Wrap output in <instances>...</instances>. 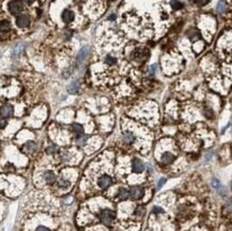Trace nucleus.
<instances>
[{
	"label": "nucleus",
	"instance_id": "1",
	"mask_svg": "<svg viewBox=\"0 0 232 231\" xmlns=\"http://www.w3.org/2000/svg\"><path fill=\"white\" fill-rule=\"evenodd\" d=\"M114 218H116V215L110 210H105V211L101 213V220L105 225H110L114 220Z\"/></svg>",
	"mask_w": 232,
	"mask_h": 231
},
{
	"label": "nucleus",
	"instance_id": "2",
	"mask_svg": "<svg viewBox=\"0 0 232 231\" xmlns=\"http://www.w3.org/2000/svg\"><path fill=\"white\" fill-rule=\"evenodd\" d=\"M143 196H145V189L142 187H140V186H134V187H132L131 191H129V197H132L135 200L141 199Z\"/></svg>",
	"mask_w": 232,
	"mask_h": 231
},
{
	"label": "nucleus",
	"instance_id": "3",
	"mask_svg": "<svg viewBox=\"0 0 232 231\" xmlns=\"http://www.w3.org/2000/svg\"><path fill=\"white\" fill-rule=\"evenodd\" d=\"M9 10H10V12H11L13 15L19 14V13L22 12V10H23L22 2L18 1V0H13V1L10 2V4H9Z\"/></svg>",
	"mask_w": 232,
	"mask_h": 231
},
{
	"label": "nucleus",
	"instance_id": "4",
	"mask_svg": "<svg viewBox=\"0 0 232 231\" xmlns=\"http://www.w3.org/2000/svg\"><path fill=\"white\" fill-rule=\"evenodd\" d=\"M89 51H90L89 46H83V47L80 49L79 53H78V55H77V66H80V64L86 60L87 56L89 55Z\"/></svg>",
	"mask_w": 232,
	"mask_h": 231
},
{
	"label": "nucleus",
	"instance_id": "5",
	"mask_svg": "<svg viewBox=\"0 0 232 231\" xmlns=\"http://www.w3.org/2000/svg\"><path fill=\"white\" fill-rule=\"evenodd\" d=\"M0 116L2 118H10V117L13 116V106L10 105V104H6L1 107L0 109Z\"/></svg>",
	"mask_w": 232,
	"mask_h": 231
},
{
	"label": "nucleus",
	"instance_id": "6",
	"mask_svg": "<svg viewBox=\"0 0 232 231\" xmlns=\"http://www.w3.org/2000/svg\"><path fill=\"white\" fill-rule=\"evenodd\" d=\"M98 186L102 188H107L109 186L111 185V183H113V179L110 178L109 176L105 175L103 176H101L100 179H98Z\"/></svg>",
	"mask_w": 232,
	"mask_h": 231
},
{
	"label": "nucleus",
	"instance_id": "7",
	"mask_svg": "<svg viewBox=\"0 0 232 231\" xmlns=\"http://www.w3.org/2000/svg\"><path fill=\"white\" fill-rule=\"evenodd\" d=\"M16 24H17L18 27H20V28L27 27V26L30 24L29 16H28V15H25V14L24 15H19V16L17 17V19H16Z\"/></svg>",
	"mask_w": 232,
	"mask_h": 231
},
{
	"label": "nucleus",
	"instance_id": "8",
	"mask_svg": "<svg viewBox=\"0 0 232 231\" xmlns=\"http://www.w3.org/2000/svg\"><path fill=\"white\" fill-rule=\"evenodd\" d=\"M143 170H145V164H143L140 160L135 158V160H133V171L136 173H139V172H142Z\"/></svg>",
	"mask_w": 232,
	"mask_h": 231
},
{
	"label": "nucleus",
	"instance_id": "9",
	"mask_svg": "<svg viewBox=\"0 0 232 231\" xmlns=\"http://www.w3.org/2000/svg\"><path fill=\"white\" fill-rule=\"evenodd\" d=\"M174 158H176V157H174V155L172 154V153L166 152V153H164L163 156H161V163H163V164H165V165H169V164H171V163L173 162Z\"/></svg>",
	"mask_w": 232,
	"mask_h": 231
},
{
	"label": "nucleus",
	"instance_id": "10",
	"mask_svg": "<svg viewBox=\"0 0 232 231\" xmlns=\"http://www.w3.org/2000/svg\"><path fill=\"white\" fill-rule=\"evenodd\" d=\"M74 19V13L70 10H64L62 13V20L64 23H71Z\"/></svg>",
	"mask_w": 232,
	"mask_h": 231
},
{
	"label": "nucleus",
	"instance_id": "11",
	"mask_svg": "<svg viewBox=\"0 0 232 231\" xmlns=\"http://www.w3.org/2000/svg\"><path fill=\"white\" fill-rule=\"evenodd\" d=\"M43 176H44V180L46 181L47 184H53L56 181V176H55L53 171H45Z\"/></svg>",
	"mask_w": 232,
	"mask_h": 231
},
{
	"label": "nucleus",
	"instance_id": "12",
	"mask_svg": "<svg viewBox=\"0 0 232 231\" xmlns=\"http://www.w3.org/2000/svg\"><path fill=\"white\" fill-rule=\"evenodd\" d=\"M35 148H36V144H34V142H33V141H28L27 144L24 146V152L32 153V152H34Z\"/></svg>",
	"mask_w": 232,
	"mask_h": 231
},
{
	"label": "nucleus",
	"instance_id": "13",
	"mask_svg": "<svg viewBox=\"0 0 232 231\" xmlns=\"http://www.w3.org/2000/svg\"><path fill=\"white\" fill-rule=\"evenodd\" d=\"M135 140V136L132 132H125L123 133V141L126 142V144H132Z\"/></svg>",
	"mask_w": 232,
	"mask_h": 231
},
{
	"label": "nucleus",
	"instance_id": "14",
	"mask_svg": "<svg viewBox=\"0 0 232 231\" xmlns=\"http://www.w3.org/2000/svg\"><path fill=\"white\" fill-rule=\"evenodd\" d=\"M78 89H79V80L78 79L74 80V81L69 86V88H67L70 93H76L78 91Z\"/></svg>",
	"mask_w": 232,
	"mask_h": 231
},
{
	"label": "nucleus",
	"instance_id": "15",
	"mask_svg": "<svg viewBox=\"0 0 232 231\" xmlns=\"http://www.w3.org/2000/svg\"><path fill=\"white\" fill-rule=\"evenodd\" d=\"M72 131H73V133L76 134L77 136H80V135L83 133L82 126L80 125V124H78V123H74V124H73V125H72Z\"/></svg>",
	"mask_w": 232,
	"mask_h": 231
},
{
	"label": "nucleus",
	"instance_id": "16",
	"mask_svg": "<svg viewBox=\"0 0 232 231\" xmlns=\"http://www.w3.org/2000/svg\"><path fill=\"white\" fill-rule=\"evenodd\" d=\"M119 197H120V199H122V200H126V199L129 197V192L127 191L126 188H120Z\"/></svg>",
	"mask_w": 232,
	"mask_h": 231
},
{
	"label": "nucleus",
	"instance_id": "17",
	"mask_svg": "<svg viewBox=\"0 0 232 231\" xmlns=\"http://www.w3.org/2000/svg\"><path fill=\"white\" fill-rule=\"evenodd\" d=\"M24 48H25V45H24V44H22V43L17 44V45L14 47V49H13V55H14V56L19 55V54L22 53L23 50H24Z\"/></svg>",
	"mask_w": 232,
	"mask_h": 231
},
{
	"label": "nucleus",
	"instance_id": "18",
	"mask_svg": "<svg viewBox=\"0 0 232 231\" xmlns=\"http://www.w3.org/2000/svg\"><path fill=\"white\" fill-rule=\"evenodd\" d=\"M227 10V3L225 0H220L217 4V11L218 13H224Z\"/></svg>",
	"mask_w": 232,
	"mask_h": 231
},
{
	"label": "nucleus",
	"instance_id": "19",
	"mask_svg": "<svg viewBox=\"0 0 232 231\" xmlns=\"http://www.w3.org/2000/svg\"><path fill=\"white\" fill-rule=\"evenodd\" d=\"M10 28H11V26H10V23L8 20H2L0 23V30L1 31H8L10 30Z\"/></svg>",
	"mask_w": 232,
	"mask_h": 231
},
{
	"label": "nucleus",
	"instance_id": "20",
	"mask_svg": "<svg viewBox=\"0 0 232 231\" xmlns=\"http://www.w3.org/2000/svg\"><path fill=\"white\" fill-rule=\"evenodd\" d=\"M58 186L61 188H67L70 186V182L66 179H60L58 181Z\"/></svg>",
	"mask_w": 232,
	"mask_h": 231
},
{
	"label": "nucleus",
	"instance_id": "21",
	"mask_svg": "<svg viewBox=\"0 0 232 231\" xmlns=\"http://www.w3.org/2000/svg\"><path fill=\"white\" fill-rule=\"evenodd\" d=\"M170 4H171V7H172V9L174 10H180L183 8V4H182L179 0H172V1L170 2Z\"/></svg>",
	"mask_w": 232,
	"mask_h": 231
},
{
	"label": "nucleus",
	"instance_id": "22",
	"mask_svg": "<svg viewBox=\"0 0 232 231\" xmlns=\"http://www.w3.org/2000/svg\"><path fill=\"white\" fill-rule=\"evenodd\" d=\"M106 63L107 64H109V66H113V64H116V62H117V60H116V58H113V57H111V56H107L106 57Z\"/></svg>",
	"mask_w": 232,
	"mask_h": 231
},
{
	"label": "nucleus",
	"instance_id": "23",
	"mask_svg": "<svg viewBox=\"0 0 232 231\" xmlns=\"http://www.w3.org/2000/svg\"><path fill=\"white\" fill-rule=\"evenodd\" d=\"M86 140H87V137L80 135V136H78V138H77V144L78 146H83L85 142H86Z\"/></svg>",
	"mask_w": 232,
	"mask_h": 231
},
{
	"label": "nucleus",
	"instance_id": "24",
	"mask_svg": "<svg viewBox=\"0 0 232 231\" xmlns=\"http://www.w3.org/2000/svg\"><path fill=\"white\" fill-rule=\"evenodd\" d=\"M47 153H49V154H53V153H56L57 152V147L56 146H50L47 148Z\"/></svg>",
	"mask_w": 232,
	"mask_h": 231
},
{
	"label": "nucleus",
	"instance_id": "25",
	"mask_svg": "<svg viewBox=\"0 0 232 231\" xmlns=\"http://www.w3.org/2000/svg\"><path fill=\"white\" fill-rule=\"evenodd\" d=\"M7 119L6 118H2V117H0V129H3L4 126L7 125Z\"/></svg>",
	"mask_w": 232,
	"mask_h": 231
},
{
	"label": "nucleus",
	"instance_id": "26",
	"mask_svg": "<svg viewBox=\"0 0 232 231\" xmlns=\"http://www.w3.org/2000/svg\"><path fill=\"white\" fill-rule=\"evenodd\" d=\"M35 231H50V230H49L48 228L44 227V226H39V227L36 228Z\"/></svg>",
	"mask_w": 232,
	"mask_h": 231
},
{
	"label": "nucleus",
	"instance_id": "27",
	"mask_svg": "<svg viewBox=\"0 0 232 231\" xmlns=\"http://www.w3.org/2000/svg\"><path fill=\"white\" fill-rule=\"evenodd\" d=\"M212 185L214 186V187H216L218 189V187H219V182H218L216 179H213V181H212Z\"/></svg>",
	"mask_w": 232,
	"mask_h": 231
},
{
	"label": "nucleus",
	"instance_id": "28",
	"mask_svg": "<svg viewBox=\"0 0 232 231\" xmlns=\"http://www.w3.org/2000/svg\"><path fill=\"white\" fill-rule=\"evenodd\" d=\"M165 182H166L165 179H164V178H163V179H161V180H160V183L157 184V187H158V188H161V186H163L164 184H165Z\"/></svg>",
	"mask_w": 232,
	"mask_h": 231
},
{
	"label": "nucleus",
	"instance_id": "29",
	"mask_svg": "<svg viewBox=\"0 0 232 231\" xmlns=\"http://www.w3.org/2000/svg\"><path fill=\"white\" fill-rule=\"evenodd\" d=\"M196 1V3L198 4H201V6H203V4H205L208 1V0H195Z\"/></svg>",
	"mask_w": 232,
	"mask_h": 231
},
{
	"label": "nucleus",
	"instance_id": "30",
	"mask_svg": "<svg viewBox=\"0 0 232 231\" xmlns=\"http://www.w3.org/2000/svg\"><path fill=\"white\" fill-rule=\"evenodd\" d=\"M155 69H156V66H151V67H150V71H149V74H150V75H153V74H154Z\"/></svg>",
	"mask_w": 232,
	"mask_h": 231
},
{
	"label": "nucleus",
	"instance_id": "31",
	"mask_svg": "<svg viewBox=\"0 0 232 231\" xmlns=\"http://www.w3.org/2000/svg\"><path fill=\"white\" fill-rule=\"evenodd\" d=\"M154 212H163V210H161V207H154Z\"/></svg>",
	"mask_w": 232,
	"mask_h": 231
},
{
	"label": "nucleus",
	"instance_id": "32",
	"mask_svg": "<svg viewBox=\"0 0 232 231\" xmlns=\"http://www.w3.org/2000/svg\"><path fill=\"white\" fill-rule=\"evenodd\" d=\"M109 20H113V19H116V15L114 14H113L111 16H109V18H108Z\"/></svg>",
	"mask_w": 232,
	"mask_h": 231
},
{
	"label": "nucleus",
	"instance_id": "33",
	"mask_svg": "<svg viewBox=\"0 0 232 231\" xmlns=\"http://www.w3.org/2000/svg\"><path fill=\"white\" fill-rule=\"evenodd\" d=\"M25 2H28V3H30V2H32L33 0H24Z\"/></svg>",
	"mask_w": 232,
	"mask_h": 231
}]
</instances>
